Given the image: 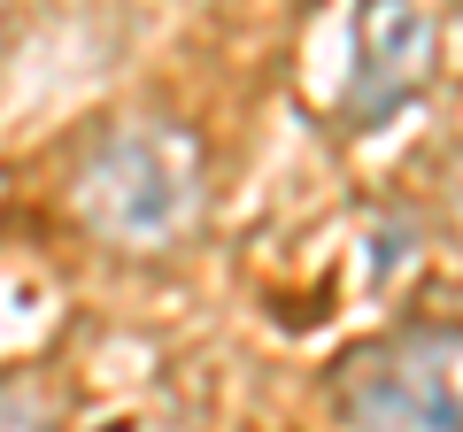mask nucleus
<instances>
[{"instance_id": "f257e3e1", "label": "nucleus", "mask_w": 463, "mask_h": 432, "mask_svg": "<svg viewBox=\"0 0 463 432\" xmlns=\"http://www.w3.org/2000/svg\"><path fill=\"white\" fill-rule=\"evenodd\" d=\"M78 201L109 239H163V232H178L185 201H194V178H185V155L163 132H116L93 155Z\"/></svg>"}, {"instance_id": "20e7f679", "label": "nucleus", "mask_w": 463, "mask_h": 432, "mask_svg": "<svg viewBox=\"0 0 463 432\" xmlns=\"http://www.w3.org/2000/svg\"><path fill=\"white\" fill-rule=\"evenodd\" d=\"M0 16H8V0H0Z\"/></svg>"}, {"instance_id": "f03ea898", "label": "nucleus", "mask_w": 463, "mask_h": 432, "mask_svg": "<svg viewBox=\"0 0 463 432\" xmlns=\"http://www.w3.org/2000/svg\"><path fill=\"white\" fill-rule=\"evenodd\" d=\"M347 417L364 432H456L463 425V348L456 340H402L371 355L347 386Z\"/></svg>"}, {"instance_id": "7ed1b4c3", "label": "nucleus", "mask_w": 463, "mask_h": 432, "mask_svg": "<svg viewBox=\"0 0 463 432\" xmlns=\"http://www.w3.org/2000/svg\"><path fill=\"white\" fill-rule=\"evenodd\" d=\"M0 432H54V409L24 386H0Z\"/></svg>"}]
</instances>
